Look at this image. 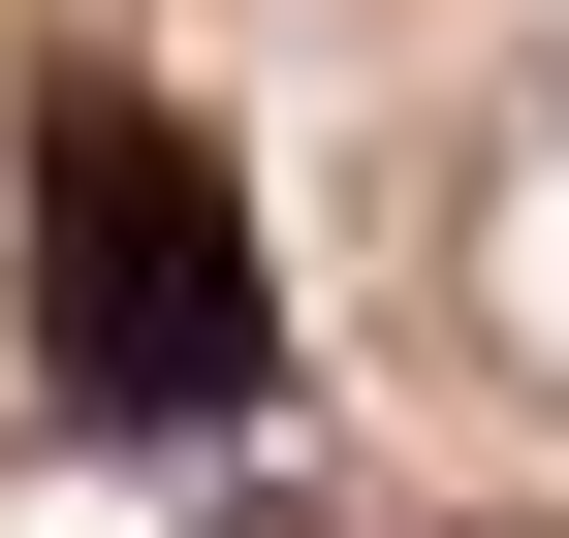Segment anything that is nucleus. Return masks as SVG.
Instances as JSON below:
<instances>
[{
	"label": "nucleus",
	"instance_id": "obj_1",
	"mask_svg": "<svg viewBox=\"0 0 569 538\" xmlns=\"http://www.w3.org/2000/svg\"><path fill=\"white\" fill-rule=\"evenodd\" d=\"M32 380H63L96 444H222L253 380H284L222 127H190V96H127V63H32Z\"/></svg>",
	"mask_w": 569,
	"mask_h": 538
}]
</instances>
